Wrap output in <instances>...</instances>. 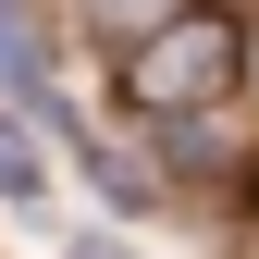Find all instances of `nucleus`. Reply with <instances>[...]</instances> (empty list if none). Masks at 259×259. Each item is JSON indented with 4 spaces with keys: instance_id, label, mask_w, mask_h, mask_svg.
<instances>
[{
    "instance_id": "obj_1",
    "label": "nucleus",
    "mask_w": 259,
    "mask_h": 259,
    "mask_svg": "<svg viewBox=\"0 0 259 259\" xmlns=\"http://www.w3.org/2000/svg\"><path fill=\"white\" fill-rule=\"evenodd\" d=\"M235 74H247V37H235V25H222V13H173L160 37H136L123 99H136L148 123H173V111H210Z\"/></svg>"
},
{
    "instance_id": "obj_2",
    "label": "nucleus",
    "mask_w": 259,
    "mask_h": 259,
    "mask_svg": "<svg viewBox=\"0 0 259 259\" xmlns=\"http://www.w3.org/2000/svg\"><path fill=\"white\" fill-rule=\"evenodd\" d=\"M0 99H25V111L62 99V87H50V37L25 25V0H0Z\"/></svg>"
},
{
    "instance_id": "obj_3",
    "label": "nucleus",
    "mask_w": 259,
    "mask_h": 259,
    "mask_svg": "<svg viewBox=\"0 0 259 259\" xmlns=\"http://www.w3.org/2000/svg\"><path fill=\"white\" fill-rule=\"evenodd\" d=\"M173 13H198V0H87V25H99V37H123V50H136V37H160Z\"/></svg>"
},
{
    "instance_id": "obj_4",
    "label": "nucleus",
    "mask_w": 259,
    "mask_h": 259,
    "mask_svg": "<svg viewBox=\"0 0 259 259\" xmlns=\"http://www.w3.org/2000/svg\"><path fill=\"white\" fill-rule=\"evenodd\" d=\"M50 185V160H37V136L25 123H0V198H37Z\"/></svg>"
}]
</instances>
